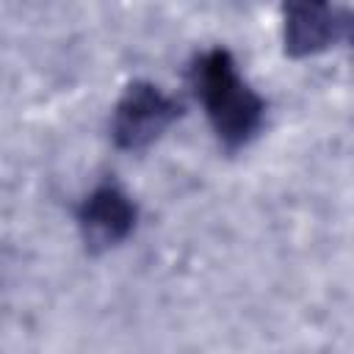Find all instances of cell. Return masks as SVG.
Segmentation results:
<instances>
[{
	"label": "cell",
	"mask_w": 354,
	"mask_h": 354,
	"mask_svg": "<svg viewBox=\"0 0 354 354\" xmlns=\"http://www.w3.org/2000/svg\"><path fill=\"white\" fill-rule=\"evenodd\" d=\"M191 83L207 113V122L227 152L243 149L266 122L263 97L241 77L230 50L210 47L196 55Z\"/></svg>",
	"instance_id": "6da1fadb"
},
{
	"label": "cell",
	"mask_w": 354,
	"mask_h": 354,
	"mask_svg": "<svg viewBox=\"0 0 354 354\" xmlns=\"http://www.w3.org/2000/svg\"><path fill=\"white\" fill-rule=\"evenodd\" d=\"M180 102L160 91L149 80H133L124 86L113 119H111V138L124 152H138L155 144L177 119Z\"/></svg>",
	"instance_id": "7a4b0ae2"
},
{
	"label": "cell",
	"mask_w": 354,
	"mask_h": 354,
	"mask_svg": "<svg viewBox=\"0 0 354 354\" xmlns=\"http://www.w3.org/2000/svg\"><path fill=\"white\" fill-rule=\"evenodd\" d=\"M136 202L119 185H97L77 210V230L91 252H105L119 246L136 227Z\"/></svg>",
	"instance_id": "3957f363"
},
{
	"label": "cell",
	"mask_w": 354,
	"mask_h": 354,
	"mask_svg": "<svg viewBox=\"0 0 354 354\" xmlns=\"http://www.w3.org/2000/svg\"><path fill=\"white\" fill-rule=\"evenodd\" d=\"M337 36V17L329 0H282V39L290 58L324 53Z\"/></svg>",
	"instance_id": "277c9868"
},
{
	"label": "cell",
	"mask_w": 354,
	"mask_h": 354,
	"mask_svg": "<svg viewBox=\"0 0 354 354\" xmlns=\"http://www.w3.org/2000/svg\"><path fill=\"white\" fill-rule=\"evenodd\" d=\"M351 39H354V30H351Z\"/></svg>",
	"instance_id": "5b68a950"
}]
</instances>
